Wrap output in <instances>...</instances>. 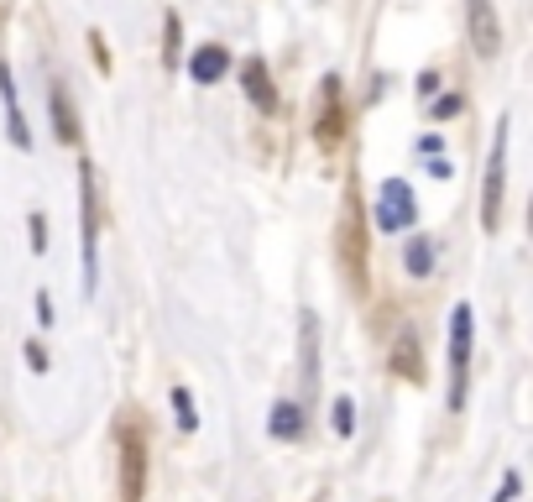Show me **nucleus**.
<instances>
[{"mask_svg":"<svg viewBox=\"0 0 533 502\" xmlns=\"http://www.w3.org/2000/svg\"><path fill=\"white\" fill-rule=\"evenodd\" d=\"M173 414H178V429H199V414H194L189 387H173Z\"/></svg>","mask_w":533,"mask_h":502,"instance_id":"17","label":"nucleus"},{"mask_svg":"<svg viewBox=\"0 0 533 502\" xmlns=\"http://www.w3.org/2000/svg\"><path fill=\"white\" fill-rule=\"evenodd\" d=\"M27 231H32V251L42 257V251H48V220H42V215H32V220H27Z\"/></svg>","mask_w":533,"mask_h":502,"instance_id":"19","label":"nucleus"},{"mask_svg":"<svg viewBox=\"0 0 533 502\" xmlns=\"http://www.w3.org/2000/svg\"><path fill=\"white\" fill-rule=\"evenodd\" d=\"M27 361H32V372H48V351H42V340H27Z\"/></svg>","mask_w":533,"mask_h":502,"instance_id":"21","label":"nucleus"},{"mask_svg":"<svg viewBox=\"0 0 533 502\" xmlns=\"http://www.w3.org/2000/svg\"><path fill=\"white\" fill-rule=\"evenodd\" d=\"M413 220H419V199H413V189L403 184V178H387L382 194H377V225L382 231H408Z\"/></svg>","mask_w":533,"mask_h":502,"instance_id":"6","label":"nucleus"},{"mask_svg":"<svg viewBox=\"0 0 533 502\" xmlns=\"http://www.w3.org/2000/svg\"><path fill=\"white\" fill-rule=\"evenodd\" d=\"M241 84H246V100L262 110V116H277V84H272V74H267V63L262 58H246L241 63Z\"/></svg>","mask_w":533,"mask_h":502,"instance_id":"9","label":"nucleus"},{"mask_svg":"<svg viewBox=\"0 0 533 502\" xmlns=\"http://www.w3.org/2000/svg\"><path fill=\"white\" fill-rule=\"evenodd\" d=\"M507 126L513 121H497V136H492V163H486V178H481V231L497 236L502 231V178H507Z\"/></svg>","mask_w":533,"mask_h":502,"instance_id":"3","label":"nucleus"},{"mask_svg":"<svg viewBox=\"0 0 533 502\" xmlns=\"http://www.w3.org/2000/svg\"><path fill=\"white\" fill-rule=\"evenodd\" d=\"M455 110H460V100H455V95H450V100H434V121H450Z\"/></svg>","mask_w":533,"mask_h":502,"instance_id":"23","label":"nucleus"},{"mask_svg":"<svg viewBox=\"0 0 533 502\" xmlns=\"http://www.w3.org/2000/svg\"><path fill=\"white\" fill-rule=\"evenodd\" d=\"M471 382V304H455L450 314V408H466Z\"/></svg>","mask_w":533,"mask_h":502,"instance_id":"5","label":"nucleus"},{"mask_svg":"<svg viewBox=\"0 0 533 502\" xmlns=\"http://www.w3.org/2000/svg\"><path fill=\"white\" fill-rule=\"evenodd\" d=\"M335 257L345 272V288H351L356 299H366V293H372V236H366V210H361L356 178L345 184V210L335 225Z\"/></svg>","mask_w":533,"mask_h":502,"instance_id":"1","label":"nucleus"},{"mask_svg":"<svg viewBox=\"0 0 533 502\" xmlns=\"http://www.w3.org/2000/svg\"><path fill=\"white\" fill-rule=\"evenodd\" d=\"M434 241L429 236H413L408 241V251H403V267H408V278H429V272H434Z\"/></svg>","mask_w":533,"mask_h":502,"instance_id":"14","label":"nucleus"},{"mask_svg":"<svg viewBox=\"0 0 533 502\" xmlns=\"http://www.w3.org/2000/svg\"><path fill=\"white\" fill-rule=\"evenodd\" d=\"M387 367H392V377H403V382H413L419 387L424 382V351H419V340H413L408 330L392 340V356H387Z\"/></svg>","mask_w":533,"mask_h":502,"instance_id":"10","label":"nucleus"},{"mask_svg":"<svg viewBox=\"0 0 533 502\" xmlns=\"http://www.w3.org/2000/svg\"><path fill=\"white\" fill-rule=\"evenodd\" d=\"M345 136V110H340V79H324L319 84V110H314V142L324 152H335Z\"/></svg>","mask_w":533,"mask_h":502,"instance_id":"7","label":"nucleus"},{"mask_svg":"<svg viewBox=\"0 0 533 502\" xmlns=\"http://www.w3.org/2000/svg\"><path fill=\"white\" fill-rule=\"evenodd\" d=\"M53 131H58L63 147L79 142V116H74V105H68V89H53Z\"/></svg>","mask_w":533,"mask_h":502,"instance_id":"13","label":"nucleus"},{"mask_svg":"<svg viewBox=\"0 0 533 502\" xmlns=\"http://www.w3.org/2000/svg\"><path fill=\"white\" fill-rule=\"evenodd\" d=\"M267 429H272L277 440H298V435H304V414H298L293 403H277L272 419H267Z\"/></svg>","mask_w":533,"mask_h":502,"instance_id":"15","label":"nucleus"},{"mask_svg":"<svg viewBox=\"0 0 533 502\" xmlns=\"http://www.w3.org/2000/svg\"><path fill=\"white\" fill-rule=\"evenodd\" d=\"M330 424H335V435H351V429H356V403L351 398H335V408H330Z\"/></svg>","mask_w":533,"mask_h":502,"instance_id":"18","label":"nucleus"},{"mask_svg":"<svg viewBox=\"0 0 533 502\" xmlns=\"http://www.w3.org/2000/svg\"><path fill=\"white\" fill-rule=\"evenodd\" d=\"M89 42H95V63H100V74H110V53H105V37H100V32H89Z\"/></svg>","mask_w":533,"mask_h":502,"instance_id":"22","label":"nucleus"},{"mask_svg":"<svg viewBox=\"0 0 533 502\" xmlns=\"http://www.w3.org/2000/svg\"><path fill=\"white\" fill-rule=\"evenodd\" d=\"M518 487H523V476H518V471H507V476H502V487H497V497H492V502H513V497H518Z\"/></svg>","mask_w":533,"mask_h":502,"instance_id":"20","label":"nucleus"},{"mask_svg":"<svg viewBox=\"0 0 533 502\" xmlns=\"http://www.w3.org/2000/svg\"><path fill=\"white\" fill-rule=\"evenodd\" d=\"M115 450H121V502H142L147 497V429L126 414L115 424Z\"/></svg>","mask_w":533,"mask_h":502,"instance_id":"2","label":"nucleus"},{"mask_svg":"<svg viewBox=\"0 0 533 502\" xmlns=\"http://www.w3.org/2000/svg\"><path fill=\"white\" fill-rule=\"evenodd\" d=\"M178 53H183V27H178V16L168 11V21H162V58H168V68L178 63Z\"/></svg>","mask_w":533,"mask_h":502,"instance_id":"16","label":"nucleus"},{"mask_svg":"<svg viewBox=\"0 0 533 502\" xmlns=\"http://www.w3.org/2000/svg\"><path fill=\"white\" fill-rule=\"evenodd\" d=\"M189 74H194V84H220L225 74H230V53L225 48H199L194 58H189Z\"/></svg>","mask_w":533,"mask_h":502,"instance_id":"11","label":"nucleus"},{"mask_svg":"<svg viewBox=\"0 0 533 502\" xmlns=\"http://www.w3.org/2000/svg\"><path fill=\"white\" fill-rule=\"evenodd\" d=\"M37 319H42V325H53V299H48V293H37Z\"/></svg>","mask_w":533,"mask_h":502,"instance_id":"24","label":"nucleus"},{"mask_svg":"<svg viewBox=\"0 0 533 502\" xmlns=\"http://www.w3.org/2000/svg\"><path fill=\"white\" fill-rule=\"evenodd\" d=\"M79 225H84V288L100 278V194H95V163H79Z\"/></svg>","mask_w":533,"mask_h":502,"instance_id":"4","label":"nucleus"},{"mask_svg":"<svg viewBox=\"0 0 533 502\" xmlns=\"http://www.w3.org/2000/svg\"><path fill=\"white\" fill-rule=\"evenodd\" d=\"M466 11H471V48H476V58H497L502 27H497L492 0H466Z\"/></svg>","mask_w":533,"mask_h":502,"instance_id":"8","label":"nucleus"},{"mask_svg":"<svg viewBox=\"0 0 533 502\" xmlns=\"http://www.w3.org/2000/svg\"><path fill=\"white\" fill-rule=\"evenodd\" d=\"M0 100H6V121H11V142L16 147H32V131H27V116L16 105V84H11V63H0Z\"/></svg>","mask_w":533,"mask_h":502,"instance_id":"12","label":"nucleus"}]
</instances>
